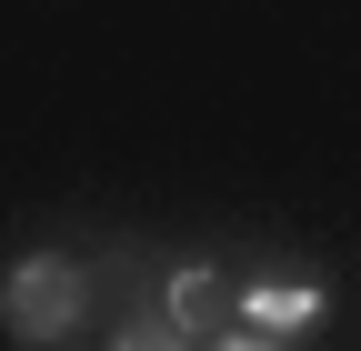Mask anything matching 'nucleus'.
Masks as SVG:
<instances>
[{"mask_svg":"<svg viewBox=\"0 0 361 351\" xmlns=\"http://www.w3.org/2000/svg\"><path fill=\"white\" fill-rule=\"evenodd\" d=\"M211 351H281V341H271V331H221Z\"/></svg>","mask_w":361,"mask_h":351,"instance_id":"obj_4","label":"nucleus"},{"mask_svg":"<svg viewBox=\"0 0 361 351\" xmlns=\"http://www.w3.org/2000/svg\"><path fill=\"white\" fill-rule=\"evenodd\" d=\"M0 312H11L20 331H61V321L80 312V271H71V261H61V251H30V261H20V271H11V281H0Z\"/></svg>","mask_w":361,"mask_h":351,"instance_id":"obj_1","label":"nucleus"},{"mask_svg":"<svg viewBox=\"0 0 361 351\" xmlns=\"http://www.w3.org/2000/svg\"><path fill=\"white\" fill-rule=\"evenodd\" d=\"M171 331L180 341H211L221 331V281L211 271H171Z\"/></svg>","mask_w":361,"mask_h":351,"instance_id":"obj_3","label":"nucleus"},{"mask_svg":"<svg viewBox=\"0 0 361 351\" xmlns=\"http://www.w3.org/2000/svg\"><path fill=\"white\" fill-rule=\"evenodd\" d=\"M121 351H180V331H121Z\"/></svg>","mask_w":361,"mask_h":351,"instance_id":"obj_5","label":"nucleus"},{"mask_svg":"<svg viewBox=\"0 0 361 351\" xmlns=\"http://www.w3.org/2000/svg\"><path fill=\"white\" fill-rule=\"evenodd\" d=\"M311 321H322V291H311V281H251V291H241V331L291 341V331H311Z\"/></svg>","mask_w":361,"mask_h":351,"instance_id":"obj_2","label":"nucleus"}]
</instances>
